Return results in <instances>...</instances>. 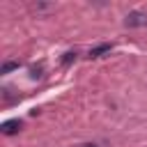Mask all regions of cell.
<instances>
[{
  "mask_svg": "<svg viewBox=\"0 0 147 147\" xmlns=\"http://www.w3.org/2000/svg\"><path fill=\"white\" fill-rule=\"evenodd\" d=\"M83 147H96V145H83Z\"/></svg>",
  "mask_w": 147,
  "mask_h": 147,
  "instance_id": "6",
  "label": "cell"
},
{
  "mask_svg": "<svg viewBox=\"0 0 147 147\" xmlns=\"http://www.w3.org/2000/svg\"><path fill=\"white\" fill-rule=\"evenodd\" d=\"M11 69H18V62H5L2 64V74H9Z\"/></svg>",
  "mask_w": 147,
  "mask_h": 147,
  "instance_id": "4",
  "label": "cell"
},
{
  "mask_svg": "<svg viewBox=\"0 0 147 147\" xmlns=\"http://www.w3.org/2000/svg\"><path fill=\"white\" fill-rule=\"evenodd\" d=\"M71 60H76V53H64V64H69Z\"/></svg>",
  "mask_w": 147,
  "mask_h": 147,
  "instance_id": "5",
  "label": "cell"
},
{
  "mask_svg": "<svg viewBox=\"0 0 147 147\" xmlns=\"http://www.w3.org/2000/svg\"><path fill=\"white\" fill-rule=\"evenodd\" d=\"M124 23L129 28H142V25H147V14L145 11H131V14H126Z\"/></svg>",
  "mask_w": 147,
  "mask_h": 147,
  "instance_id": "1",
  "label": "cell"
},
{
  "mask_svg": "<svg viewBox=\"0 0 147 147\" xmlns=\"http://www.w3.org/2000/svg\"><path fill=\"white\" fill-rule=\"evenodd\" d=\"M110 44H101V46H96V48H92L90 51V60H96V57H101L103 53H110Z\"/></svg>",
  "mask_w": 147,
  "mask_h": 147,
  "instance_id": "3",
  "label": "cell"
},
{
  "mask_svg": "<svg viewBox=\"0 0 147 147\" xmlns=\"http://www.w3.org/2000/svg\"><path fill=\"white\" fill-rule=\"evenodd\" d=\"M21 126H23V124H21V119H7L0 129H2V133H5V136H11V133H18V131H21Z\"/></svg>",
  "mask_w": 147,
  "mask_h": 147,
  "instance_id": "2",
  "label": "cell"
}]
</instances>
